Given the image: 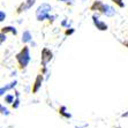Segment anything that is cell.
Listing matches in <instances>:
<instances>
[{"label": "cell", "instance_id": "7a4b0ae2", "mask_svg": "<svg viewBox=\"0 0 128 128\" xmlns=\"http://www.w3.org/2000/svg\"><path fill=\"white\" fill-rule=\"evenodd\" d=\"M52 10V6L48 4H42L36 10V18L38 21H44L50 18V12Z\"/></svg>", "mask_w": 128, "mask_h": 128}, {"label": "cell", "instance_id": "7402d4cb", "mask_svg": "<svg viewBox=\"0 0 128 128\" xmlns=\"http://www.w3.org/2000/svg\"><path fill=\"white\" fill-rule=\"evenodd\" d=\"M83 1H86V0H83Z\"/></svg>", "mask_w": 128, "mask_h": 128}, {"label": "cell", "instance_id": "ba28073f", "mask_svg": "<svg viewBox=\"0 0 128 128\" xmlns=\"http://www.w3.org/2000/svg\"><path fill=\"white\" fill-rule=\"evenodd\" d=\"M31 39H32V36H31L30 31L26 30V31L22 34V42L23 43H29V42H31Z\"/></svg>", "mask_w": 128, "mask_h": 128}, {"label": "cell", "instance_id": "8fae6325", "mask_svg": "<svg viewBox=\"0 0 128 128\" xmlns=\"http://www.w3.org/2000/svg\"><path fill=\"white\" fill-rule=\"evenodd\" d=\"M1 32H4V34L12 32L13 35H16V34H18V31H16V29H15L14 27H4L2 30H1Z\"/></svg>", "mask_w": 128, "mask_h": 128}, {"label": "cell", "instance_id": "5bb4252c", "mask_svg": "<svg viewBox=\"0 0 128 128\" xmlns=\"http://www.w3.org/2000/svg\"><path fill=\"white\" fill-rule=\"evenodd\" d=\"M112 1H113L114 4H116L119 7H121V8L122 7H125V4L122 2V0H112Z\"/></svg>", "mask_w": 128, "mask_h": 128}, {"label": "cell", "instance_id": "277c9868", "mask_svg": "<svg viewBox=\"0 0 128 128\" xmlns=\"http://www.w3.org/2000/svg\"><path fill=\"white\" fill-rule=\"evenodd\" d=\"M92 21H94V24H95L97 29L100 30V31H105L107 30V24L103 21H99V18L97 15H92Z\"/></svg>", "mask_w": 128, "mask_h": 128}, {"label": "cell", "instance_id": "e0dca14e", "mask_svg": "<svg viewBox=\"0 0 128 128\" xmlns=\"http://www.w3.org/2000/svg\"><path fill=\"white\" fill-rule=\"evenodd\" d=\"M5 18H6V14H5L4 10H1V12H0V21L1 22L5 21Z\"/></svg>", "mask_w": 128, "mask_h": 128}, {"label": "cell", "instance_id": "3957f363", "mask_svg": "<svg viewBox=\"0 0 128 128\" xmlns=\"http://www.w3.org/2000/svg\"><path fill=\"white\" fill-rule=\"evenodd\" d=\"M52 57H53V54H52L51 50H48V48H44L42 51V65L45 67L52 60Z\"/></svg>", "mask_w": 128, "mask_h": 128}, {"label": "cell", "instance_id": "7c38bea8", "mask_svg": "<svg viewBox=\"0 0 128 128\" xmlns=\"http://www.w3.org/2000/svg\"><path fill=\"white\" fill-rule=\"evenodd\" d=\"M5 103H8V104H12V103H14V96H13V95L5 96Z\"/></svg>", "mask_w": 128, "mask_h": 128}, {"label": "cell", "instance_id": "52a82bcc", "mask_svg": "<svg viewBox=\"0 0 128 128\" xmlns=\"http://www.w3.org/2000/svg\"><path fill=\"white\" fill-rule=\"evenodd\" d=\"M43 80H44V78H43L42 74L37 75V78H36V81H35V84H34V88H32V91H34V92H37V91L40 89V86H42V83H43Z\"/></svg>", "mask_w": 128, "mask_h": 128}, {"label": "cell", "instance_id": "ac0fdd59", "mask_svg": "<svg viewBox=\"0 0 128 128\" xmlns=\"http://www.w3.org/2000/svg\"><path fill=\"white\" fill-rule=\"evenodd\" d=\"M74 31H75V30L73 29V28H70V30H66V35H67V36H68V35H72V34L74 32Z\"/></svg>", "mask_w": 128, "mask_h": 128}, {"label": "cell", "instance_id": "2e32d148", "mask_svg": "<svg viewBox=\"0 0 128 128\" xmlns=\"http://www.w3.org/2000/svg\"><path fill=\"white\" fill-rule=\"evenodd\" d=\"M0 108H1V113H2V114H5V116H8V114H9L8 110H7L6 107H4V105H1V107H0Z\"/></svg>", "mask_w": 128, "mask_h": 128}, {"label": "cell", "instance_id": "9a60e30c", "mask_svg": "<svg viewBox=\"0 0 128 128\" xmlns=\"http://www.w3.org/2000/svg\"><path fill=\"white\" fill-rule=\"evenodd\" d=\"M18 106H20V99H18V98L14 100V103H13V107H14V108H18Z\"/></svg>", "mask_w": 128, "mask_h": 128}, {"label": "cell", "instance_id": "9c48e42d", "mask_svg": "<svg viewBox=\"0 0 128 128\" xmlns=\"http://www.w3.org/2000/svg\"><path fill=\"white\" fill-rule=\"evenodd\" d=\"M16 83H18V82H16V81H14V82H12V83L9 84V86H2V88L0 89V95L4 96V95H5V92L7 91V90L13 89V88H14V86H16Z\"/></svg>", "mask_w": 128, "mask_h": 128}, {"label": "cell", "instance_id": "44dd1931", "mask_svg": "<svg viewBox=\"0 0 128 128\" xmlns=\"http://www.w3.org/2000/svg\"><path fill=\"white\" fill-rule=\"evenodd\" d=\"M59 1H65V2H67V1H68V0H59Z\"/></svg>", "mask_w": 128, "mask_h": 128}, {"label": "cell", "instance_id": "5b68a950", "mask_svg": "<svg viewBox=\"0 0 128 128\" xmlns=\"http://www.w3.org/2000/svg\"><path fill=\"white\" fill-rule=\"evenodd\" d=\"M100 12L104 15H106L107 18H111V16L116 15V9H114L112 6H110V5H105V4H104V6H103Z\"/></svg>", "mask_w": 128, "mask_h": 128}, {"label": "cell", "instance_id": "d6986e66", "mask_svg": "<svg viewBox=\"0 0 128 128\" xmlns=\"http://www.w3.org/2000/svg\"><path fill=\"white\" fill-rule=\"evenodd\" d=\"M5 40H6V35L4 32H1V43H4Z\"/></svg>", "mask_w": 128, "mask_h": 128}, {"label": "cell", "instance_id": "30bf717a", "mask_svg": "<svg viewBox=\"0 0 128 128\" xmlns=\"http://www.w3.org/2000/svg\"><path fill=\"white\" fill-rule=\"evenodd\" d=\"M103 6H104V4L102 2V1H95L94 2V5L91 6V9L92 10H102V8H103Z\"/></svg>", "mask_w": 128, "mask_h": 128}, {"label": "cell", "instance_id": "6da1fadb", "mask_svg": "<svg viewBox=\"0 0 128 128\" xmlns=\"http://www.w3.org/2000/svg\"><path fill=\"white\" fill-rule=\"evenodd\" d=\"M30 51H29V48H23L21 50L20 53L16 54V60L18 61V65L21 68H26L28 66V64L30 62Z\"/></svg>", "mask_w": 128, "mask_h": 128}, {"label": "cell", "instance_id": "8992f818", "mask_svg": "<svg viewBox=\"0 0 128 128\" xmlns=\"http://www.w3.org/2000/svg\"><path fill=\"white\" fill-rule=\"evenodd\" d=\"M35 5V0H27L26 2H23L21 6L18 8V13H22L24 10H27V9L31 8V7Z\"/></svg>", "mask_w": 128, "mask_h": 128}, {"label": "cell", "instance_id": "4fadbf2b", "mask_svg": "<svg viewBox=\"0 0 128 128\" xmlns=\"http://www.w3.org/2000/svg\"><path fill=\"white\" fill-rule=\"evenodd\" d=\"M60 114H62L64 116H66V118H70V113H67L66 112V107L62 106V107H60Z\"/></svg>", "mask_w": 128, "mask_h": 128}, {"label": "cell", "instance_id": "ffe728a7", "mask_svg": "<svg viewBox=\"0 0 128 128\" xmlns=\"http://www.w3.org/2000/svg\"><path fill=\"white\" fill-rule=\"evenodd\" d=\"M122 116H124V118H125V116H128V112H127V113H124V114H122Z\"/></svg>", "mask_w": 128, "mask_h": 128}]
</instances>
